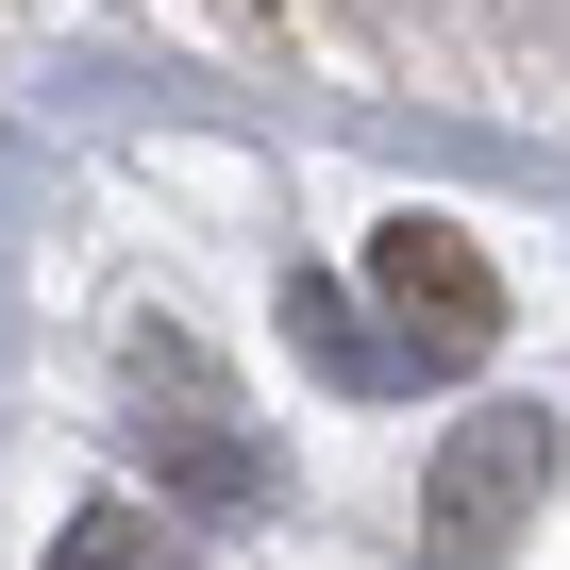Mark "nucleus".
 Wrapping results in <instances>:
<instances>
[{
  "label": "nucleus",
  "instance_id": "obj_1",
  "mask_svg": "<svg viewBox=\"0 0 570 570\" xmlns=\"http://www.w3.org/2000/svg\"><path fill=\"white\" fill-rule=\"evenodd\" d=\"M386 303H403V320H436L453 353H470V336L503 320V303H487V268H470V252H453L436 218H403V235H386Z\"/></svg>",
  "mask_w": 570,
  "mask_h": 570
},
{
  "label": "nucleus",
  "instance_id": "obj_2",
  "mask_svg": "<svg viewBox=\"0 0 570 570\" xmlns=\"http://www.w3.org/2000/svg\"><path fill=\"white\" fill-rule=\"evenodd\" d=\"M520 470H537V420H487V436L453 453V503H436V553H453V570L520 520Z\"/></svg>",
  "mask_w": 570,
  "mask_h": 570
},
{
  "label": "nucleus",
  "instance_id": "obj_3",
  "mask_svg": "<svg viewBox=\"0 0 570 570\" xmlns=\"http://www.w3.org/2000/svg\"><path fill=\"white\" fill-rule=\"evenodd\" d=\"M51 570H135V537H118V520H85V537H68Z\"/></svg>",
  "mask_w": 570,
  "mask_h": 570
}]
</instances>
